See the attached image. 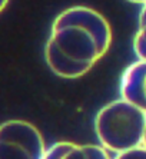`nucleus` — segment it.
<instances>
[{
    "label": "nucleus",
    "mask_w": 146,
    "mask_h": 159,
    "mask_svg": "<svg viewBox=\"0 0 146 159\" xmlns=\"http://www.w3.org/2000/svg\"><path fill=\"white\" fill-rule=\"evenodd\" d=\"M9 4V0H0V13L6 9V6Z\"/></svg>",
    "instance_id": "obj_9"
},
{
    "label": "nucleus",
    "mask_w": 146,
    "mask_h": 159,
    "mask_svg": "<svg viewBox=\"0 0 146 159\" xmlns=\"http://www.w3.org/2000/svg\"><path fill=\"white\" fill-rule=\"evenodd\" d=\"M95 133L99 143L116 158L122 152L143 145L146 112L123 98L109 102L96 113Z\"/></svg>",
    "instance_id": "obj_2"
},
{
    "label": "nucleus",
    "mask_w": 146,
    "mask_h": 159,
    "mask_svg": "<svg viewBox=\"0 0 146 159\" xmlns=\"http://www.w3.org/2000/svg\"><path fill=\"white\" fill-rule=\"evenodd\" d=\"M46 145L30 122L13 119L0 125V159H44Z\"/></svg>",
    "instance_id": "obj_3"
},
{
    "label": "nucleus",
    "mask_w": 146,
    "mask_h": 159,
    "mask_svg": "<svg viewBox=\"0 0 146 159\" xmlns=\"http://www.w3.org/2000/svg\"><path fill=\"white\" fill-rule=\"evenodd\" d=\"M112 158L102 145H77L73 142H56L46 148L44 159H105Z\"/></svg>",
    "instance_id": "obj_5"
},
{
    "label": "nucleus",
    "mask_w": 146,
    "mask_h": 159,
    "mask_svg": "<svg viewBox=\"0 0 146 159\" xmlns=\"http://www.w3.org/2000/svg\"><path fill=\"white\" fill-rule=\"evenodd\" d=\"M133 52L136 57L146 60V3L142 4L138 17V32L133 37Z\"/></svg>",
    "instance_id": "obj_7"
},
{
    "label": "nucleus",
    "mask_w": 146,
    "mask_h": 159,
    "mask_svg": "<svg viewBox=\"0 0 146 159\" xmlns=\"http://www.w3.org/2000/svg\"><path fill=\"white\" fill-rule=\"evenodd\" d=\"M121 98L146 112V60L129 65L121 78Z\"/></svg>",
    "instance_id": "obj_4"
},
{
    "label": "nucleus",
    "mask_w": 146,
    "mask_h": 159,
    "mask_svg": "<svg viewBox=\"0 0 146 159\" xmlns=\"http://www.w3.org/2000/svg\"><path fill=\"white\" fill-rule=\"evenodd\" d=\"M116 158H146V145L143 143L132 149H128V151L116 155Z\"/></svg>",
    "instance_id": "obj_8"
},
{
    "label": "nucleus",
    "mask_w": 146,
    "mask_h": 159,
    "mask_svg": "<svg viewBox=\"0 0 146 159\" xmlns=\"http://www.w3.org/2000/svg\"><path fill=\"white\" fill-rule=\"evenodd\" d=\"M126 2H130V3H136V4H145L146 0H126Z\"/></svg>",
    "instance_id": "obj_10"
},
{
    "label": "nucleus",
    "mask_w": 146,
    "mask_h": 159,
    "mask_svg": "<svg viewBox=\"0 0 146 159\" xmlns=\"http://www.w3.org/2000/svg\"><path fill=\"white\" fill-rule=\"evenodd\" d=\"M48 43L72 62L90 70L112 44V27L98 10L73 6L59 13L52 23Z\"/></svg>",
    "instance_id": "obj_1"
},
{
    "label": "nucleus",
    "mask_w": 146,
    "mask_h": 159,
    "mask_svg": "<svg viewBox=\"0 0 146 159\" xmlns=\"http://www.w3.org/2000/svg\"><path fill=\"white\" fill-rule=\"evenodd\" d=\"M44 57H46V63L50 67V70L55 75L60 76V78L77 79L89 72V69L86 66H83L80 63L72 62L48 42H46V46H44Z\"/></svg>",
    "instance_id": "obj_6"
},
{
    "label": "nucleus",
    "mask_w": 146,
    "mask_h": 159,
    "mask_svg": "<svg viewBox=\"0 0 146 159\" xmlns=\"http://www.w3.org/2000/svg\"><path fill=\"white\" fill-rule=\"evenodd\" d=\"M143 143H145V145H146V133H145V141H143Z\"/></svg>",
    "instance_id": "obj_11"
}]
</instances>
